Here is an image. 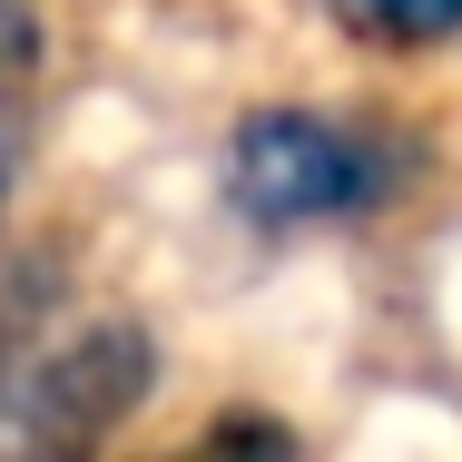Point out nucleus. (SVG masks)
I'll return each instance as SVG.
<instances>
[{
    "label": "nucleus",
    "mask_w": 462,
    "mask_h": 462,
    "mask_svg": "<svg viewBox=\"0 0 462 462\" xmlns=\"http://www.w3.org/2000/svg\"><path fill=\"white\" fill-rule=\"evenodd\" d=\"M226 207L256 236H305V226H365L393 217L433 178V138L383 108H315V98H266L236 108L226 128Z\"/></svg>",
    "instance_id": "nucleus-1"
},
{
    "label": "nucleus",
    "mask_w": 462,
    "mask_h": 462,
    "mask_svg": "<svg viewBox=\"0 0 462 462\" xmlns=\"http://www.w3.org/2000/svg\"><path fill=\"white\" fill-rule=\"evenodd\" d=\"M168 345L138 305L69 315L0 393V462H108L128 423L158 403Z\"/></svg>",
    "instance_id": "nucleus-2"
},
{
    "label": "nucleus",
    "mask_w": 462,
    "mask_h": 462,
    "mask_svg": "<svg viewBox=\"0 0 462 462\" xmlns=\"http://www.w3.org/2000/svg\"><path fill=\"white\" fill-rule=\"evenodd\" d=\"M69 315V246L40 226H0V393Z\"/></svg>",
    "instance_id": "nucleus-3"
},
{
    "label": "nucleus",
    "mask_w": 462,
    "mask_h": 462,
    "mask_svg": "<svg viewBox=\"0 0 462 462\" xmlns=\"http://www.w3.org/2000/svg\"><path fill=\"white\" fill-rule=\"evenodd\" d=\"M315 10L374 60H423L462 40V0H315Z\"/></svg>",
    "instance_id": "nucleus-4"
},
{
    "label": "nucleus",
    "mask_w": 462,
    "mask_h": 462,
    "mask_svg": "<svg viewBox=\"0 0 462 462\" xmlns=\"http://www.w3.org/2000/svg\"><path fill=\"white\" fill-rule=\"evenodd\" d=\"M295 423L266 413V403H217L187 443H168V462H295Z\"/></svg>",
    "instance_id": "nucleus-5"
},
{
    "label": "nucleus",
    "mask_w": 462,
    "mask_h": 462,
    "mask_svg": "<svg viewBox=\"0 0 462 462\" xmlns=\"http://www.w3.org/2000/svg\"><path fill=\"white\" fill-rule=\"evenodd\" d=\"M30 79H40V10L0 0V98H30Z\"/></svg>",
    "instance_id": "nucleus-6"
},
{
    "label": "nucleus",
    "mask_w": 462,
    "mask_h": 462,
    "mask_svg": "<svg viewBox=\"0 0 462 462\" xmlns=\"http://www.w3.org/2000/svg\"><path fill=\"white\" fill-rule=\"evenodd\" d=\"M20 178H30V98H0V226L20 207Z\"/></svg>",
    "instance_id": "nucleus-7"
}]
</instances>
